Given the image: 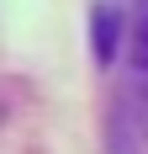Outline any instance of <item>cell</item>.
Wrapping results in <instances>:
<instances>
[{
    "mask_svg": "<svg viewBox=\"0 0 148 154\" xmlns=\"http://www.w3.org/2000/svg\"><path fill=\"white\" fill-rule=\"evenodd\" d=\"M132 91H138V117L148 128V0H132Z\"/></svg>",
    "mask_w": 148,
    "mask_h": 154,
    "instance_id": "obj_1",
    "label": "cell"
}]
</instances>
